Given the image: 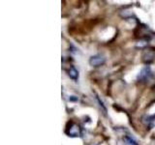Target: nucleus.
<instances>
[{
  "instance_id": "1",
  "label": "nucleus",
  "mask_w": 155,
  "mask_h": 145,
  "mask_svg": "<svg viewBox=\"0 0 155 145\" xmlns=\"http://www.w3.org/2000/svg\"><path fill=\"white\" fill-rule=\"evenodd\" d=\"M104 62H105V58L101 55H96L91 57V59L89 61L91 66H101L102 64H104Z\"/></svg>"
},
{
  "instance_id": "2",
  "label": "nucleus",
  "mask_w": 155,
  "mask_h": 145,
  "mask_svg": "<svg viewBox=\"0 0 155 145\" xmlns=\"http://www.w3.org/2000/svg\"><path fill=\"white\" fill-rule=\"evenodd\" d=\"M68 134L70 135V137H79L80 134V130H79V127H78L77 125H73V127L70 128V130Z\"/></svg>"
},
{
  "instance_id": "3",
  "label": "nucleus",
  "mask_w": 155,
  "mask_h": 145,
  "mask_svg": "<svg viewBox=\"0 0 155 145\" xmlns=\"http://www.w3.org/2000/svg\"><path fill=\"white\" fill-rule=\"evenodd\" d=\"M78 72H77V70L75 69V68H71V69L69 70V76L71 77V79H78Z\"/></svg>"
},
{
  "instance_id": "4",
  "label": "nucleus",
  "mask_w": 155,
  "mask_h": 145,
  "mask_svg": "<svg viewBox=\"0 0 155 145\" xmlns=\"http://www.w3.org/2000/svg\"><path fill=\"white\" fill-rule=\"evenodd\" d=\"M124 140H125V144L126 145H138L137 142H136L133 138H131L129 137H124Z\"/></svg>"
}]
</instances>
